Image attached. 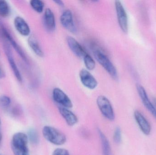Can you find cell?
I'll list each match as a JSON object with an SVG mask.
<instances>
[{
	"label": "cell",
	"instance_id": "cell-1",
	"mask_svg": "<svg viewBox=\"0 0 156 155\" xmlns=\"http://www.w3.org/2000/svg\"><path fill=\"white\" fill-rule=\"evenodd\" d=\"M42 133L47 141L55 145H63L66 142V136L65 134L53 126H44L42 130Z\"/></svg>",
	"mask_w": 156,
	"mask_h": 155
},
{
	"label": "cell",
	"instance_id": "cell-2",
	"mask_svg": "<svg viewBox=\"0 0 156 155\" xmlns=\"http://www.w3.org/2000/svg\"><path fill=\"white\" fill-rule=\"evenodd\" d=\"M94 55L98 62L104 67L106 72L115 80L118 79V73L116 68L104 53L99 50H95Z\"/></svg>",
	"mask_w": 156,
	"mask_h": 155
},
{
	"label": "cell",
	"instance_id": "cell-3",
	"mask_svg": "<svg viewBox=\"0 0 156 155\" xmlns=\"http://www.w3.org/2000/svg\"><path fill=\"white\" fill-rule=\"evenodd\" d=\"M96 103L102 115L109 121H113L115 118V115L109 99L104 96H99L97 97Z\"/></svg>",
	"mask_w": 156,
	"mask_h": 155
},
{
	"label": "cell",
	"instance_id": "cell-4",
	"mask_svg": "<svg viewBox=\"0 0 156 155\" xmlns=\"http://www.w3.org/2000/svg\"><path fill=\"white\" fill-rule=\"evenodd\" d=\"M0 27H1L2 35H3L4 37L7 40L8 43L12 45L14 49H15L16 52H17L20 57L23 59V61H24L27 63H28V59L23 50L21 48L20 45L17 43L16 40L14 39L10 32L8 31L7 28L2 22H0Z\"/></svg>",
	"mask_w": 156,
	"mask_h": 155
},
{
	"label": "cell",
	"instance_id": "cell-5",
	"mask_svg": "<svg viewBox=\"0 0 156 155\" xmlns=\"http://www.w3.org/2000/svg\"><path fill=\"white\" fill-rule=\"evenodd\" d=\"M115 5L119 26L122 32L126 33L128 32V23L125 9L121 1H115Z\"/></svg>",
	"mask_w": 156,
	"mask_h": 155
},
{
	"label": "cell",
	"instance_id": "cell-6",
	"mask_svg": "<svg viewBox=\"0 0 156 155\" xmlns=\"http://www.w3.org/2000/svg\"><path fill=\"white\" fill-rule=\"evenodd\" d=\"M3 49L6 58L8 60V63L15 77L18 82H22L23 81L22 76L19 71V68L16 65V62L15 61L13 56L12 52L11 50V48H10V45H9V44L6 43H4Z\"/></svg>",
	"mask_w": 156,
	"mask_h": 155
},
{
	"label": "cell",
	"instance_id": "cell-7",
	"mask_svg": "<svg viewBox=\"0 0 156 155\" xmlns=\"http://www.w3.org/2000/svg\"><path fill=\"white\" fill-rule=\"evenodd\" d=\"M60 22L66 30L72 33L77 32V28L74 22L73 14L70 10H65L61 15Z\"/></svg>",
	"mask_w": 156,
	"mask_h": 155
},
{
	"label": "cell",
	"instance_id": "cell-8",
	"mask_svg": "<svg viewBox=\"0 0 156 155\" xmlns=\"http://www.w3.org/2000/svg\"><path fill=\"white\" fill-rule=\"evenodd\" d=\"M53 97L54 101L67 108H72L73 103L69 96L58 88H55L53 91Z\"/></svg>",
	"mask_w": 156,
	"mask_h": 155
},
{
	"label": "cell",
	"instance_id": "cell-9",
	"mask_svg": "<svg viewBox=\"0 0 156 155\" xmlns=\"http://www.w3.org/2000/svg\"><path fill=\"white\" fill-rule=\"evenodd\" d=\"M136 89L145 107L156 120V107L149 100L146 91L142 86L139 84L136 85Z\"/></svg>",
	"mask_w": 156,
	"mask_h": 155
},
{
	"label": "cell",
	"instance_id": "cell-10",
	"mask_svg": "<svg viewBox=\"0 0 156 155\" xmlns=\"http://www.w3.org/2000/svg\"><path fill=\"white\" fill-rule=\"evenodd\" d=\"M79 76L81 82L86 88L93 90L97 87L98 85L97 80L88 70L82 69L80 71Z\"/></svg>",
	"mask_w": 156,
	"mask_h": 155
},
{
	"label": "cell",
	"instance_id": "cell-11",
	"mask_svg": "<svg viewBox=\"0 0 156 155\" xmlns=\"http://www.w3.org/2000/svg\"><path fill=\"white\" fill-rule=\"evenodd\" d=\"M134 116L142 133L145 135H150L152 130L151 125L143 113L136 110L134 113Z\"/></svg>",
	"mask_w": 156,
	"mask_h": 155
},
{
	"label": "cell",
	"instance_id": "cell-12",
	"mask_svg": "<svg viewBox=\"0 0 156 155\" xmlns=\"http://www.w3.org/2000/svg\"><path fill=\"white\" fill-rule=\"evenodd\" d=\"M13 23L16 30L21 35L24 36L30 35L31 32L30 27L23 17L16 16L14 19Z\"/></svg>",
	"mask_w": 156,
	"mask_h": 155
},
{
	"label": "cell",
	"instance_id": "cell-13",
	"mask_svg": "<svg viewBox=\"0 0 156 155\" xmlns=\"http://www.w3.org/2000/svg\"><path fill=\"white\" fill-rule=\"evenodd\" d=\"M67 42L70 50L78 57L83 58L85 55L87 53L80 44L73 37L68 36L67 38Z\"/></svg>",
	"mask_w": 156,
	"mask_h": 155
},
{
	"label": "cell",
	"instance_id": "cell-14",
	"mask_svg": "<svg viewBox=\"0 0 156 155\" xmlns=\"http://www.w3.org/2000/svg\"><path fill=\"white\" fill-rule=\"evenodd\" d=\"M44 25L48 32H53L55 29L56 23L55 15L52 10L47 8L44 16Z\"/></svg>",
	"mask_w": 156,
	"mask_h": 155
},
{
	"label": "cell",
	"instance_id": "cell-15",
	"mask_svg": "<svg viewBox=\"0 0 156 155\" xmlns=\"http://www.w3.org/2000/svg\"><path fill=\"white\" fill-rule=\"evenodd\" d=\"M59 112L63 118L65 119L66 123L69 126H74L78 122V117L73 112L68 108L60 107L59 108Z\"/></svg>",
	"mask_w": 156,
	"mask_h": 155
},
{
	"label": "cell",
	"instance_id": "cell-16",
	"mask_svg": "<svg viewBox=\"0 0 156 155\" xmlns=\"http://www.w3.org/2000/svg\"><path fill=\"white\" fill-rule=\"evenodd\" d=\"M98 134L101 143L102 150L103 155H113L112 152V148L110 142L103 132L100 130H98Z\"/></svg>",
	"mask_w": 156,
	"mask_h": 155
},
{
	"label": "cell",
	"instance_id": "cell-17",
	"mask_svg": "<svg viewBox=\"0 0 156 155\" xmlns=\"http://www.w3.org/2000/svg\"><path fill=\"white\" fill-rule=\"evenodd\" d=\"M27 42L28 45L37 56L40 57H43L44 56V52L35 36L34 35H29Z\"/></svg>",
	"mask_w": 156,
	"mask_h": 155
},
{
	"label": "cell",
	"instance_id": "cell-18",
	"mask_svg": "<svg viewBox=\"0 0 156 155\" xmlns=\"http://www.w3.org/2000/svg\"><path fill=\"white\" fill-rule=\"evenodd\" d=\"M10 6L6 1L0 0V16L3 18L8 17L10 14Z\"/></svg>",
	"mask_w": 156,
	"mask_h": 155
},
{
	"label": "cell",
	"instance_id": "cell-19",
	"mask_svg": "<svg viewBox=\"0 0 156 155\" xmlns=\"http://www.w3.org/2000/svg\"><path fill=\"white\" fill-rule=\"evenodd\" d=\"M28 141L34 145H36L39 143V138L37 131L34 128H31L28 130L27 134Z\"/></svg>",
	"mask_w": 156,
	"mask_h": 155
},
{
	"label": "cell",
	"instance_id": "cell-20",
	"mask_svg": "<svg viewBox=\"0 0 156 155\" xmlns=\"http://www.w3.org/2000/svg\"><path fill=\"white\" fill-rule=\"evenodd\" d=\"M12 100L9 96L6 95L0 96V107L3 110H10Z\"/></svg>",
	"mask_w": 156,
	"mask_h": 155
},
{
	"label": "cell",
	"instance_id": "cell-21",
	"mask_svg": "<svg viewBox=\"0 0 156 155\" xmlns=\"http://www.w3.org/2000/svg\"><path fill=\"white\" fill-rule=\"evenodd\" d=\"M30 5L37 12L41 13L44 11V3L41 0H32L30 2Z\"/></svg>",
	"mask_w": 156,
	"mask_h": 155
},
{
	"label": "cell",
	"instance_id": "cell-22",
	"mask_svg": "<svg viewBox=\"0 0 156 155\" xmlns=\"http://www.w3.org/2000/svg\"><path fill=\"white\" fill-rule=\"evenodd\" d=\"M83 59L84 65H85L87 70L92 71L95 68V61L91 57V56L88 54L87 53L83 57Z\"/></svg>",
	"mask_w": 156,
	"mask_h": 155
},
{
	"label": "cell",
	"instance_id": "cell-23",
	"mask_svg": "<svg viewBox=\"0 0 156 155\" xmlns=\"http://www.w3.org/2000/svg\"><path fill=\"white\" fill-rule=\"evenodd\" d=\"M14 155H30L28 147H12Z\"/></svg>",
	"mask_w": 156,
	"mask_h": 155
},
{
	"label": "cell",
	"instance_id": "cell-24",
	"mask_svg": "<svg viewBox=\"0 0 156 155\" xmlns=\"http://www.w3.org/2000/svg\"><path fill=\"white\" fill-rule=\"evenodd\" d=\"M113 140L116 144L121 143L122 140V130L120 127H117L115 130L113 134Z\"/></svg>",
	"mask_w": 156,
	"mask_h": 155
},
{
	"label": "cell",
	"instance_id": "cell-25",
	"mask_svg": "<svg viewBox=\"0 0 156 155\" xmlns=\"http://www.w3.org/2000/svg\"><path fill=\"white\" fill-rule=\"evenodd\" d=\"M52 155H70L69 151L64 148H58L53 152Z\"/></svg>",
	"mask_w": 156,
	"mask_h": 155
},
{
	"label": "cell",
	"instance_id": "cell-26",
	"mask_svg": "<svg viewBox=\"0 0 156 155\" xmlns=\"http://www.w3.org/2000/svg\"><path fill=\"white\" fill-rule=\"evenodd\" d=\"M5 76V73L3 70L2 69V67L0 66V79L4 78Z\"/></svg>",
	"mask_w": 156,
	"mask_h": 155
},
{
	"label": "cell",
	"instance_id": "cell-27",
	"mask_svg": "<svg viewBox=\"0 0 156 155\" xmlns=\"http://www.w3.org/2000/svg\"><path fill=\"white\" fill-rule=\"evenodd\" d=\"M54 2L57 4L59 6H63L64 5V3L61 1H54Z\"/></svg>",
	"mask_w": 156,
	"mask_h": 155
},
{
	"label": "cell",
	"instance_id": "cell-28",
	"mask_svg": "<svg viewBox=\"0 0 156 155\" xmlns=\"http://www.w3.org/2000/svg\"><path fill=\"white\" fill-rule=\"evenodd\" d=\"M2 133L0 131V145L1 144V143H2Z\"/></svg>",
	"mask_w": 156,
	"mask_h": 155
},
{
	"label": "cell",
	"instance_id": "cell-29",
	"mask_svg": "<svg viewBox=\"0 0 156 155\" xmlns=\"http://www.w3.org/2000/svg\"><path fill=\"white\" fill-rule=\"evenodd\" d=\"M154 103L155 105V107H156V98H154Z\"/></svg>",
	"mask_w": 156,
	"mask_h": 155
},
{
	"label": "cell",
	"instance_id": "cell-30",
	"mask_svg": "<svg viewBox=\"0 0 156 155\" xmlns=\"http://www.w3.org/2000/svg\"><path fill=\"white\" fill-rule=\"evenodd\" d=\"M1 119H0V127H1Z\"/></svg>",
	"mask_w": 156,
	"mask_h": 155
},
{
	"label": "cell",
	"instance_id": "cell-31",
	"mask_svg": "<svg viewBox=\"0 0 156 155\" xmlns=\"http://www.w3.org/2000/svg\"><path fill=\"white\" fill-rule=\"evenodd\" d=\"M0 155H1V154H0Z\"/></svg>",
	"mask_w": 156,
	"mask_h": 155
}]
</instances>
